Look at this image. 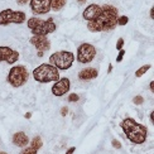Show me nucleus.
<instances>
[{"label": "nucleus", "instance_id": "nucleus-1", "mask_svg": "<svg viewBox=\"0 0 154 154\" xmlns=\"http://www.w3.org/2000/svg\"><path fill=\"white\" fill-rule=\"evenodd\" d=\"M101 14L95 19V20L87 22V29L90 32H104V30H111L118 25V18L119 11L112 5H102L101 6Z\"/></svg>", "mask_w": 154, "mask_h": 154}, {"label": "nucleus", "instance_id": "nucleus-2", "mask_svg": "<svg viewBox=\"0 0 154 154\" xmlns=\"http://www.w3.org/2000/svg\"><path fill=\"white\" fill-rule=\"evenodd\" d=\"M120 126H121V129H123L124 134L126 135V138L129 139L131 143H134V144L145 143L148 130H146V128L144 125L137 123V121L131 118H125L120 123Z\"/></svg>", "mask_w": 154, "mask_h": 154}, {"label": "nucleus", "instance_id": "nucleus-3", "mask_svg": "<svg viewBox=\"0 0 154 154\" xmlns=\"http://www.w3.org/2000/svg\"><path fill=\"white\" fill-rule=\"evenodd\" d=\"M28 28L33 33V35H48L51 33H53L56 30V23L53 20V18L51 17L47 20H43L39 18H30L27 22Z\"/></svg>", "mask_w": 154, "mask_h": 154}, {"label": "nucleus", "instance_id": "nucleus-4", "mask_svg": "<svg viewBox=\"0 0 154 154\" xmlns=\"http://www.w3.org/2000/svg\"><path fill=\"white\" fill-rule=\"evenodd\" d=\"M33 77L39 83L56 82L60 80V71L51 63H42L41 66L34 68Z\"/></svg>", "mask_w": 154, "mask_h": 154}, {"label": "nucleus", "instance_id": "nucleus-5", "mask_svg": "<svg viewBox=\"0 0 154 154\" xmlns=\"http://www.w3.org/2000/svg\"><path fill=\"white\" fill-rule=\"evenodd\" d=\"M73 61H75V54L72 52H68V51H58V52L51 54L49 57V63L53 65L58 71L60 69H63V71L68 69L72 66Z\"/></svg>", "mask_w": 154, "mask_h": 154}, {"label": "nucleus", "instance_id": "nucleus-6", "mask_svg": "<svg viewBox=\"0 0 154 154\" xmlns=\"http://www.w3.org/2000/svg\"><path fill=\"white\" fill-rule=\"evenodd\" d=\"M29 79V72L27 67L18 65L10 68L8 75V82L13 87H22Z\"/></svg>", "mask_w": 154, "mask_h": 154}, {"label": "nucleus", "instance_id": "nucleus-7", "mask_svg": "<svg viewBox=\"0 0 154 154\" xmlns=\"http://www.w3.org/2000/svg\"><path fill=\"white\" fill-rule=\"evenodd\" d=\"M25 18H27V15H25L24 11L5 9L0 11V25H8L10 23L20 24L25 20Z\"/></svg>", "mask_w": 154, "mask_h": 154}, {"label": "nucleus", "instance_id": "nucleus-8", "mask_svg": "<svg viewBox=\"0 0 154 154\" xmlns=\"http://www.w3.org/2000/svg\"><path fill=\"white\" fill-rule=\"evenodd\" d=\"M96 56V48L90 43H82L81 46L77 48V56L76 60L80 63H90Z\"/></svg>", "mask_w": 154, "mask_h": 154}, {"label": "nucleus", "instance_id": "nucleus-9", "mask_svg": "<svg viewBox=\"0 0 154 154\" xmlns=\"http://www.w3.org/2000/svg\"><path fill=\"white\" fill-rule=\"evenodd\" d=\"M19 60V53L18 51H14L10 47L2 46L0 47V62L5 61L9 65H14V63Z\"/></svg>", "mask_w": 154, "mask_h": 154}, {"label": "nucleus", "instance_id": "nucleus-10", "mask_svg": "<svg viewBox=\"0 0 154 154\" xmlns=\"http://www.w3.org/2000/svg\"><path fill=\"white\" fill-rule=\"evenodd\" d=\"M69 88H71L69 80L67 77H62L58 81H56L54 85L52 86V94L57 96V97H60V96H63L65 94H67L69 91Z\"/></svg>", "mask_w": 154, "mask_h": 154}, {"label": "nucleus", "instance_id": "nucleus-11", "mask_svg": "<svg viewBox=\"0 0 154 154\" xmlns=\"http://www.w3.org/2000/svg\"><path fill=\"white\" fill-rule=\"evenodd\" d=\"M52 0H30V9L34 14H47L51 11Z\"/></svg>", "mask_w": 154, "mask_h": 154}, {"label": "nucleus", "instance_id": "nucleus-12", "mask_svg": "<svg viewBox=\"0 0 154 154\" xmlns=\"http://www.w3.org/2000/svg\"><path fill=\"white\" fill-rule=\"evenodd\" d=\"M33 46L35 47V49L38 52H47L51 49V42L46 35H33L29 41Z\"/></svg>", "mask_w": 154, "mask_h": 154}, {"label": "nucleus", "instance_id": "nucleus-13", "mask_svg": "<svg viewBox=\"0 0 154 154\" xmlns=\"http://www.w3.org/2000/svg\"><path fill=\"white\" fill-rule=\"evenodd\" d=\"M101 10H102V8H101L100 5H97V4H91V5H88L85 10H83L82 17H83V19H85V20L91 22V20H95V19L101 14Z\"/></svg>", "mask_w": 154, "mask_h": 154}, {"label": "nucleus", "instance_id": "nucleus-14", "mask_svg": "<svg viewBox=\"0 0 154 154\" xmlns=\"http://www.w3.org/2000/svg\"><path fill=\"white\" fill-rule=\"evenodd\" d=\"M99 75V71L96 68L92 67H88V68H83L79 72V79L81 81H90V80H94L96 79Z\"/></svg>", "mask_w": 154, "mask_h": 154}, {"label": "nucleus", "instance_id": "nucleus-15", "mask_svg": "<svg viewBox=\"0 0 154 154\" xmlns=\"http://www.w3.org/2000/svg\"><path fill=\"white\" fill-rule=\"evenodd\" d=\"M13 143L17 146H20V148H24L27 146L28 143H29V139L27 137V134L23 133V131H18L13 135Z\"/></svg>", "mask_w": 154, "mask_h": 154}, {"label": "nucleus", "instance_id": "nucleus-16", "mask_svg": "<svg viewBox=\"0 0 154 154\" xmlns=\"http://www.w3.org/2000/svg\"><path fill=\"white\" fill-rule=\"evenodd\" d=\"M67 0H52V4H51V10L53 11H58L61 10L63 6L66 5Z\"/></svg>", "mask_w": 154, "mask_h": 154}, {"label": "nucleus", "instance_id": "nucleus-17", "mask_svg": "<svg viewBox=\"0 0 154 154\" xmlns=\"http://www.w3.org/2000/svg\"><path fill=\"white\" fill-rule=\"evenodd\" d=\"M42 145H43V142H42V138L39 135H37V137H34L33 139H32V143H30L32 148H34L35 150H39L42 148Z\"/></svg>", "mask_w": 154, "mask_h": 154}, {"label": "nucleus", "instance_id": "nucleus-18", "mask_svg": "<svg viewBox=\"0 0 154 154\" xmlns=\"http://www.w3.org/2000/svg\"><path fill=\"white\" fill-rule=\"evenodd\" d=\"M150 67H152L150 65H144V66H142L139 69H137V71H135V77H142L146 71H149Z\"/></svg>", "mask_w": 154, "mask_h": 154}, {"label": "nucleus", "instance_id": "nucleus-19", "mask_svg": "<svg viewBox=\"0 0 154 154\" xmlns=\"http://www.w3.org/2000/svg\"><path fill=\"white\" fill-rule=\"evenodd\" d=\"M116 23H118V25H126L128 23H129V18L125 17V15H123V17H119Z\"/></svg>", "mask_w": 154, "mask_h": 154}, {"label": "nucleus", "instance_id": "nucleus-20", "mask_svg": "<svg viewBox=\"0 0 154 154\" xmlns=\"http://www.w3.org/2000/svg\"><path fill=\"white\" fill-rule=\"evenodd\" d=\"M37 153H38V150H35L34 148H32V146L24 148V149L20 152V154H37Z\"/></svg>", "mask_w": 154, "mask_h": 154}, {"label": "nucleus", "instance_id": "nucleus-21", "mask_svg": "<svg viewBox=\"0 0 154 154\" xmlns=\"http://www.w3.org/2000/svg\"><path fill=\"white\" fill-rule=\"evenodd\" d=\"M133 102L135 105H142L143 102H144V99H143V96H140V95H138V96H135V97L133 99Z\"/></svg>", "mask_w": 154, "mask_h": 154}, {"label": "nucleus", "instance_id": "nucleus-22", "mask_svg": "<svg viewBox=\"0 0 154 154\" xmlns=\"http://www.w3.org/2000/svg\"><path fill=\"white\" fill-rule=\"evenodd\" d=\"M80 100V96L77 95V94H71L68 96V101L69 102H76V101H79Z\"/></svg>", "mask_w": 154, "mask_h": 154}, {"label": "nucleus", "instance_id": "nucleus-23", "mask_svg": "<svg viewBox=\"0 0 154 154\" xmlns=\"http://www.w3.org/2000/svg\"><path fill=\"white\" fill-rule=\"evenodd\" d=\"M124 56H125V51H124V49H120V51H119V54H118V57H116V62H121V61H123Z\"/></svg>", "mask_w": 154, "mask_h": 154}, {"label": "nucleus", "instance_id": "nucleus-24", "mask_svg": "<svg viewBox=\"0 0 154 154\" xmlns=\"http://www.w3.org/2000/svg\"><path fill=\"white\" fill-rule=\"evenodd\" d=\"M111 145L114 146L115 149H120L121 148V143L119 142V140H116V139H114V140H111Z\"/></svg>", "mask_w": 154, "mask_h": 154}, {"label": "nucleus", "instance_id": "nucleus-25", "mask_svg": "<svg viewBox=\"0 0 154 154\" xmlns=\"http://www.w3.org/2000/svg\"><path fill=\"white\" fill-rule=\"evenodd\" d=\"M123 46H124V39L123 38H119L118 39V43H116V49H123Z\"/></svg>", "mask_w": 154, "mask_h": 154}, {"label": "nucleus", "instance_id": "nucleus-26", "mask_svg": "<svg viewBox=\"0 0 154 154\" xmlns=\"http://www.w3.org/2000/svg\"><path fill=\"white\" fill-rule=\"evenodd\" d=\"M68 114V107H62L61 109V115H62V116H66V115Z\"/></svg>", "mask_w": 154, "mask_h": 154}, {"label": "nucleus", "instance_id": "nucleus-27", "mask_svg": "<svg viewBox=\"0 0 154 154\" xmlns=\"http://www.w3.org/2000/svg\"><path fill=\"white\" fill-rule=\"evenodd\" d=\"M75 150H76V148H75V146H72V148H69L65 154H73V153H75Z\"/></svg>", "mask_w": 154, "mask_h": 154}, {"label": "nucleus", "instance_id": "nucleus-28", "mask_svg": "<svg viewBox=\"0 0 154 154\" xmlns=\"http://www.w3.org/2000/svg\"><path fill=\"white\" fill-rule=\"evenodd\" d=\"M17 2H18V4H19V5H24V4H27V3L29 2V0H17Z\"/></svg>", "mask_w": 154, "mask_h": 154}, {"label": "nucleus", "instance_id": "nucleus-29", "mask_svg": "<svg viewBox=\"0 0 154 154\" xmlns=\"http://www.w3.org/2000/svg\"><path fill=\"white\" fill-rule=\"evenodd\" d=\"M24 118H25V119H30V118H32V114H30V112H27V114L24 115Z\"/></svg>", "mask_w": 154, "mask_h": 154}, {"label": "nucleus", "instance_id": "nucleus-30", "mask_svg": "<svg viewBox=\"0 0 154 154\" xmlns=\"http://www.w3.org/2000/svg\"><path fill=\"white\" fill-rule=\"evenodd\" d=\"M87 2V0H77V3H79L80 5H83V4H85Z\"/></svg>", "mask_w": 154, "mask_h": 154}, {"label": "nucleus", "instance_id": "nucleus-31", "mask_svg": "<svg viewBox=\"0 0 154 154\" xmlns=\"http://www.w3.org/2000/svg\"><path fill=\"white\" fill-rule=\"evenodd\" d=\"M150 18H152V19H154V8H152V9H150Z\"/></svg>", "mask_w": 154, "mask_h": 154}, {"label": "nucleus", "instance_id": "nucleus-32", "mask_svg": "<svg viewBox=\"0 0 154 154\" xmlns=\"http://www.w3.org/2000/svg\"><path fill=\"white\" fill-rule=\"evenodd\" d=\"M111 71H112V65H111V63H110V65H109V69H107V72H109V73H110Z\"/></svg>", "mask_w": 154, "mask_h": 154}, {"label": "nucleus", "instance_id": "nucleus-33", "mask_svg": "<svg viewBox=\"0 0 154 154\" xmlns=\"http://www.w3.org/2000/svg\"><path fill=\"white\" fill-rule=\"evenodd\" d=\"M150 91H154V82H150Z\"/></svg>", "mask_w": 154, "mask_h": 154}, {"label": "nucleus", "instance_id": "nucleus-34", "mask_svg": "<svg viewBox=\"0 0 154 154\" xmlns=\"http://www.w3.org/2000/svg\"><path fill=\"white\" fill-rule=\"evenodd\" d=\"M153 118H154V112L152 111V114H150V121H152V123H153Z\"/></svg>", "mask_w": 154, "mask_h": 154}, {"label": "nucleus", "instance_id": "nucleus-35", "mask_svg": "<svg viewBox=\"0 0 154 154\" xmlns=\"http://www.w3.org/2000/svg\"><path fill=\"white\" fill-rule=\"evenodd\" d=\"M43 56V52H38V57H42Z\"/></svg>", "mask_w": 154, "mask_h": 154}, {"label": "nucleus", "instance_id": "nucleus-36", "mask_svg": "<svg viewBox=\"0 0 154 154\" xmlns=\"http://www.w3.org/2000/svg\"><path fill=\"white\" fill-rule=\"evenodd\" d=\"M0 154H8V153H5V152H0Z\"/></svg>", "mask_w": 154, "mask_h": 154}]
</instances>
